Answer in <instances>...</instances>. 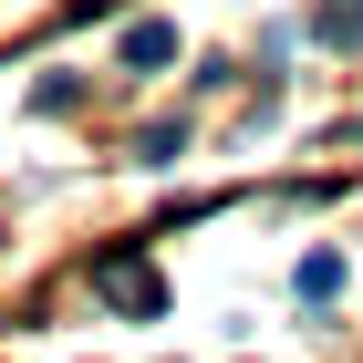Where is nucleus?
Wrapping results in <instances>:
<instances>
[{"label": "nucleus", "mask_w": 363, "mask_h": 363, "mask_svg": "<svg viewBox=\"0 0 363 363\" xmlns=\"http://www.w3.org/2000/svg\"><path fill=\"white\" fill-rule=\"evenodd\" d=\"M94 291H104L125 322H167V280L145 270L135 250H104V259H94Z\"/></svg>", "instance_id": "f257e3e1"}, {"label": "nucleus", "mask_w": 363, "mask_h": 363, "mask_svg": "<svg viewBox=\"0 0 363 363\" xmlns=\"http://www.w3.org/2000/svg\"><path fill=\"white\" fill-rule=\"evenodd\" d=\"M311 42H333V52H363V0H322V11H311Z\"/></svg>", "instance_id": "f03ea898"}, {"label": "nucleus", "mask_w": 363, "mask_h": 363, "mask_svg": "<svg viewBox=\"0 0 363 363\" xmlns=\"http://www.w3.org/2000/svg\"><path fill=\"white\" fill-rule=\"evenodd\" d=\"M156 62H177V31L167 21H135L125 31V73H156Z\"/></svg>", "instance_id": "7ed1b4c3"}, {"label": "nucleus", "mask_w": 363, "mask_h": 363, "mask_svg": "<svg viewBox=\"0 0 363 363\" xmlns=\"http://www.w3.org/2000/svg\"><path fill=\"white\" fill-rule=\"evenodd\" d=\"M177 145H187V125H177V114H156V125L135 135V156H145V167H177Z\"/></svg>", "instance_id": "20e7f679"}, {"label": "nucleus", "mask_w": 363, "mask_h": 363, "mask_svg": "<svg viewBox=\"0 0 363 363\" xmlns=\"http://www.w3.org/2000/svg\"><path fill=\"white\" fill-rule=\"evenodd\" d=\"M333 291H342V259L311 250V259H301V301H333Z\"/></svg>", "instance_id": "39448f33"}]
</instances>
